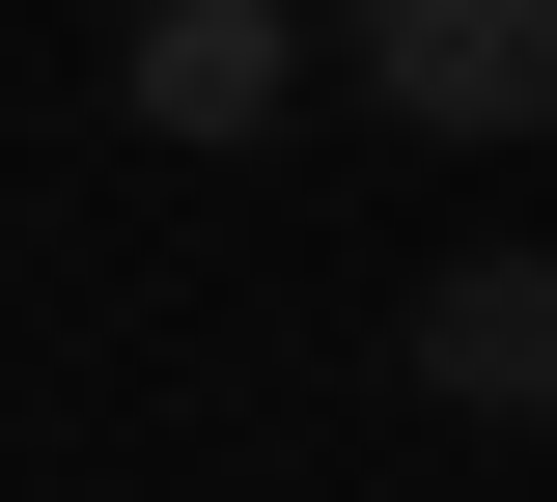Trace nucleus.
Here are the masks:
<instances>
[{"instance_id":"nucleus-2","label":"nucleus","mask_w":557,"mask_h":502,"mask_svg":"<svg viewBox=\"0 0 557 502\" xmlns=\"http://www.w3.org/2000/svg\"><path fill=\"white\" fill-rule=\"evenodd\" d=\"M278 84H307V0H139V112L168 140H251Z\"/></svg>"},{"instance_id":"nucleus-3","label":"nucleus","mask_w":557,"mask_h":502,"mask_svg":"<svg viewBox=\"0 0 557 502\" xmlns=\"http://www.w3.org/2000/svg\"><path fill=\"white\" fill-rule=\"evenodd\" d=\"M418 391H474V419H557V280H530V252H474V280L418 307Z\"/></svg>"},{"instance_id":"nucleus-1","label":"nucleus","mask_w":557,"mask_h":502,"mask_svg":"<svg viewBox=\"0 0 557 502\" xmlns=\"http://www.w3.org/2000/svg\"><path fill=\"white\" fill-rule=\"evenodd\" d=\"M362 57H391L418 140H530L557 112V0H362Z\"/></svg>"}]
</instances>
